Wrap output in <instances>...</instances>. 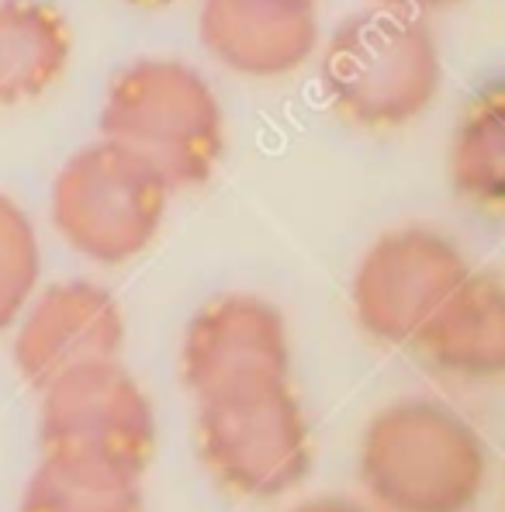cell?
Instances as JSON below:
<instances>
[{
  "instance_id": "cell-1",
  "label": "cell",
  "mask_w": 505,
  "mask_h": 512,
  "mask_svg": "<svg viewBox=\"0 0 505 512\" xmlns=\"http://www.w3.org/2000/svg\"><path fill=\"white\" fill-rule=\"evenodd\" d=\"M488 447L457 409L409 395L378 409L357 447V474L381 512H471L488 485Z\"/></svg>"
},
{
  "instance_id": "cell-2",
  "label": "cell",
  "mask_w": 505,
  "mask_h": 512,
  "mask_svg": "<svg viewBox=\"0 0 505 512\" xmlns=\"http://www.w3.org/2000/svg\"><path fill=\"white\" fill-rule=\"evenodd\" d=\"M101 139L132 149L170 191L198 187L225 153V115L215 90L180 59H135L108 84Z\"/></svg>"
},
{
  "instance_id": "cell-3",
  "label": "cell",
  "mask_w": 505,
  "mask_h": 512,
  "mask_svg": "<svg viewBox=\"0 0 505 512\" xmlns=\"http://www.w3.org/2000/svg\"><path fill=\"white\" fill-rule=\"evenodd\" d=\"M440 49L422 18L371 7L336 25L322 52L329 104L360 128H402L440 94Z\"/></svg>"
},
{
  "instance_id": "cell-4",
  "label": "cell",
  "mask_w": 505,
  "mask_h": 512,
  "mask_svg": "<svg viewBox=\"0 0 505 512\" xmlns=\"http://www.w3.org/2000/svg\"><path fill=\"white\" fill-rule=\"evenodd\" d=\"M39 443L45 461L139 485L156 454L153 402L118 360L77 367L42 388Z\"/></svg>"
},
{
  "instance_id": "cell-5",
  "label": "cell",
  "mask_w": 505,
  "mask_h": 512,
  "mask_svg": "<svg viewBox=\"0 0 505 512\" xmlns=\"http://www.w3.org/2000/svg\"><path fill=\"white\" fill-rule=\"evenodd\" d=\"M170 187L142 156L118 142H94L52 180V225L80 256L118 267L149 250L167 215Z\"/></svg>"
},
{
  "instance_id": "cell-6",
  "label": "cell",
  "mask_w": 505,
  "mask_h": 512,
  "mask_svg": "<svg viewBox=\"0 0 505 512\" xmlns=\"http://www.w3.org/2000/svg\"><path fill=\"white\" fill-rule=\"evenodd\" d=\"M198 454L239 499H281L312 471V426L288 381L198 402Z\"/></svg>"
},
{
  "instance_id": "cell-7",
  "label": "cell",
  "mask_w": 505,
  "mask_h": 512,
  "mask_svg": "<svg viewBox=\"0 0 505 512\" xmlns=\"http://www.w3.org/2000/svg\"><path fill=\"white\" fill-rule=\"evenodd\" d=\"M471 274L461 246L429 225H402L374 239L353 274V315L371 340L402 346Z\"/></svg>"
},
{
  "instance_id": "cell-8",
  "label": "cell",
  "mask_w": 505,
  "mask_h": 512,
  "mask_svg": "<svg viewBox=\"0 0 505 512\" xmlns=\"http://www.w3.org/2000/svg\"><path fill=\"white\" fill-rule=\"evenodd\" d=\"M291 340L284 312L260 295H222L187 322L180 378L198 402L239 388L288 381Z\"/></svg>"
},
{
  "instance_id": "cell-9",
  "label": "cell",
  "mask_w": 505,
  "mask_h": 512,
  "mask_svg": "<svg viewBox=\"0 0 505 512\" xmlns=\"http://www.w3.org/2000/svg\"><path fill=\"white\" fill-rule=\"evenodd\" d=\"M18 319L11 343L14 367L35 391L77 367L118 360L125 346L122 305L94 281L49 284Z\"/></svg>"
},
{
  "instance_id": "cell-10",
  "label": "cell",
  "mask_w": 505,
  "mask_h": 512,
  "mask_svg": "<svg viewBox=\"0 0 505 512\" xmlns=\"http://www.w3.org/2000/svg\"><path fill=\"white\" fill-rule=\"evenodd\" d=\"M201 42L225 70L277 80L301 70L319 45L315 0H205Z\"/></svg>"
},
{
  "instance_id": "cell-11",
  "label": "cell",
  "mask_w": 505,
  "mask_h": 512,
  "mask_svg": "<svg viewBox=\"0 0 505 512\" xmlns=\"http://www.w3.org/2000/svg\"><path fill=\"white\" fill-rule=\"evenodd\" d=\"M412 343L447 378L499 381L505 374V284L499 270H471Z\"/></svg>"
},
{
  "instance_id": "cell-12",
  "label": "cell",
  "mask_w": 505,
  "mask_h": 512,
  "mask_svg": "<svg viewBox=\"0 0 505 512\" xmlns=\"http://www.w3.org/2000/svg\"><path fill=\"white\" fill-rule=\"evenodd\" d=\"M70 63V25L49 0H0V104L45 94Z\"/></svg>"
},
{
  "instance_id": "cell-13",
  "label": "cell",
  "mask_w": 505,
  "mask_h": 512,
  "mask_svg": "<svg viewBox=\"0 0 505 512\" xmlns=\"http://www.w3.org/2000/svg\"><path fill=\"white\" fill-rule=\"evenodd\" d=\"M450 187L467 208L502 215L505 208V84H481L450 135Z\"/></svg>"
},
{
  "instance_id": "cell-14",
  "label": "cell",
  "mask_w": 505,
  "mask_h": 512,
  "mask_svg": "<svg viewBox=\"0 0 505 512\" xmlns=\"http://www.w3.org/2000/svg\"><path fill=\"white\" fill-rule=\"evenodd\" d=\"M18 512H146L135 481H111L45 461L32 471Z\"/></svg>"
},
{
  "instance_id": "cell-15",
  "label": "cell",
  "mask_w": 505,
  "mask_h": 512,
  "mask_svg": "<svg viewBox=\"0 0 505 512\" xmlns=\"http://www.w3.org/2000/svg\"><path fill=\"white\" fill-rule=\"evenodd\" d=\"M42 277V246L32 218L14 198L0 194V333L18 322Z\"/></svg>"
},
{
  "instance_id": "cell-16",
  "label": "cell",
  "mask_w": 505,
  "mask_h": 512,
  "mask_svg": "<svg viewBox=\"0 0 505 512\" xmlns=\"http://www.w3.org/2000/svg\"><path fill=\"white\" fill-rule=\"evenodd\" d=\"M457 4H461V0H378V7H388V11L409 14V18H422V21H426L429 14L450 11V7H457Z\"/></svg>"
},
{
  "instance_id": "cell-17",
  "label": "cell",
  "mask_w": 505,
  "mask_h": 512,
  "mask_svg": "<svg viewBox=\"0 0 505 512\" xmlns=\"http://www.w3.org/2000/svg\"><path fill=\"white\" fill-rule=\"evenodd\" d=\"M288 512H371V509H364L353 499H339V495H315V499L298 502V506Z\"/></svg>"
},
{
  "instance_id": "cell-18",
  "label": "cell",
  "mask_w": 505,
  "mask_h": 512,
  "mask_svg": "<svg viewBox=\"0 0 505 512\" xmlns=\"http://www.w3.org/2000/svg\"><path fill=\"white\" fill-rule=\"evenodd\" d=\"M135 7H167V4H177V0H128Z\"/></svg>"
}]
</instances>
